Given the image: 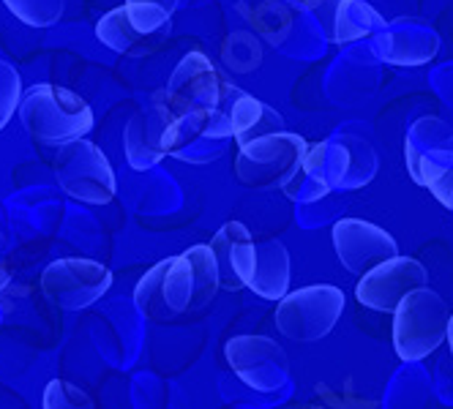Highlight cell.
Returning <instances> with one entry per match:
<instances>
[{
	"instance_id": "6da1fadb",
	"label": "cell",
	"mask_w": 453,
	"mask_h": 409,
	"mask_svg": "<svg viewBox=\"0 0 453 409\" xmlns=\"http://www.w3.org/2000/svg\"><path fill=\"white\" fill-rule=\"evenodd\" d=\"M221 290L211 246H191L178 257L156 262L134 290V306L145 320L173 322L188 311H203Z\"/></svg>"
},
{
	"instance_id": "7a4b0ae2",
	"label": "cell",
	"mask_w": 453,
	"mask_h": 409,
	"mask_svg": "<svg viewBox=\"0 0 453 409\" xmlns=\"http://www.w3.org/2000/svg\"><path fill=\"white\" fill-rule=\"evenodd\" d=\"M377 175V153L358 137H334L309 145L298 172L287 180L284 194L293 202H314L336 188L352 192Z\"/></svg>"
},
{
	"instance_id": "3957f363",
	"label": "cell",
	"mask_w": 453,
	"mask_h": 409,
	"mask_svg": "<svg viewBox=\"0 0 453 409\" xmlns=\"http://www.w3.org/2000/svg\"><path fill=\"white\" fill-rule=\"evenodd\" d=\"M17 112L25 132L42 145L63 148L74 140H85V134L93 129L90 104L74 90L50 82L25 90Z\"/></svg>"
},
{
	"instance_id": "277c9868",
	"label": "cell",
	"mask_w": 453,
	"mask_h": 409,
	"mask_svg": "<svg viewBox=\"0 0 453 409\" xmlns=\"http://www.w3.org/2000/svg\"><path fill=\"white\" fill-rule=\"evenodd\" d=\"M404 159L412 180L453 210V132L440 117H420L407 140Z\"/></svg>"
},
{
	"instance_id": "5b68a950",
	"label": "cell",
	"mask_w": 453,
	"mask_h": 409,
	"mask_svg": "<svg viewBox=\"0 0 453 409\" xmlns=\"http://www.w3.org/2000/svg\"><path fill=\"white\" fill-rule=\"evenodd\" d=\"M450 314L445 300L429 290L420 287L394 311V350L404 363H415L429 358L442 347L448 338Z\"/></svg>"
},
{
	"instance_id": "8992f818",
	"label": "cell",
	"mask_w": 453,
	"mask_h": 409,
	"mask_svg": "<svg viewBox=\"0 0 453 409\" xmlns=\"http://www.w3.org/2000/svg\"><path fill=\"white\" fill-rule=\"evenodd\" d=\"M344 292L334 284H311L296 292H287L273 314V322L281 336L293 341H319L326 338L344 311Z\"/></svg>"
},
{
	"instance_id": "52a82bcc",
	"label": "cell",
	"mask_w": 453,
	"mask_h": 409,
	"mask_svg": "<svg viewBox=\"0 0 453 409\" xmlns=\"http://www.w3.org/2000/svg\"><path fill=\"white\" fill-rule=\"evenodd\" d=\"M309 145L293 132H276L238 148L235 175L249 188H284L303 162Z\"/></svg>"
},
{
	"instance_id": "ba28073f",
	"label": "cell",
	"mask_w": 453,
	"mask_h": 409,
	"mask_svg": "<svg viewBox=\"0 0 453 409\" xmlns=\"http://www.w3.org/2000/svg\"><path fill=\"white\" fill-rule=\"evenodd\" d=\"M58 186L77 202L88 205H107L115 197V172L107 162L102 148H96L88 140H74L58 148L52 162Z\"/></svg>"
},
{
	"instance_id": "9c48e42d",
	"label": "cell",
	"mask_w": 453,
	"mask_h": 409,
	"mask_svg": "<svg viewBox=\"0 0 453 409\" xmlns=\"http://www.w3.org/2000/svg\"><path fill=\"white\" fill-rule=\"evenodd\" d=\"M170 11L142 6V4H123L107 11L96 25V39L126 57H145L158 49L161 39L170 30Z\"/></svg>"
},
{
	"instance_id": "30bf717a",
	"label": "cell",
	"mask_w": 453,
	"mask_h": 409,
	"mask_svg": "<svg viewBox=\"0 0 453 409\" xmlns=\"http://www.w3.org/2000/svg\"><path fill=\"white\" fill-rule=\"evenodd\" d=\"M276 132H284V120L273 107L249 96L246 90L230 82L224 85L221 102L211 112V134L216 140H235L238 148H243Z\"/></svg>"
},
{
	"instance_id": "8fae6325",
	"label": "cell",
	"mask_w": 453,
	"mask_h": 409,
	"mask_svg": "<svg viewBox=\"0 0 453 409\" xmlns=\"http://www.w3.org/2000/svg\"><path fill=\"white\" fill-rule=\"evenodd\" d=\"M112 287V273L96 260L66 257L50 262L42 273V292L63 311H82Z\"/></svg>"
},
{
	"instance_id": "7c38bea8",
	"label": "cell",
	"mask_w": 453,
	"mask_h": 409,
	"mask_svg": "<svg viewBox=\"0 0 453 409\" xmlns=\"http://www.w3.org/2000/svg\"><path fill=\"white\" fill-rule=\"evenodd\" d=\"M224 358L238 380L257 393H276L289 380V358L268 336H235L224 344Z\"/></svg>"
},
{
	"instance_id": "4fadbf2b",
	"label": "cell",
	"mask_w": 453,
	"mask_h": 409,
	"mask_svg": "<svg viewBox=\"0 0 453 409\" xmlns=\"http://www.w3.org/2000/svg\"><path fill=\"white\" fill-rule=\"evenodd\" d=\"M226 80L203 52H188L180 57L170 82L165 87V99L175 115L188 112H213L221 102Z\"/></svg>"
},
{
	"instance_id": "5bb4252c",
	"label": "cell",
	"mask_w": 453,
	"mask_h": 409,
	"mask_svg": "<svg viewBox=\"0 0 453 409\" xmlns=\"http://www.w3.org/2000/svg\"><path fill=\"white\" fill-rule=\"evenodd\" d=\"M426 268L415 257H394L361 276V281L355 284V298L372 311L394 314L404 298H410L420 287H426Z\"/></svg>"
},
{
	"instance_id": "9a60e30c",
	"label": "cell",
	"mask_w": 453,
	"mask_h": 409,
	"mask_svg": "<svg viewBox=\"0 0 453 409\" xmlns=\"http://www.w3.org/2000/svg\"><path fill=\"white\" fill-rule=\"evenodd\" d=\"M331 235L339 262L355 276H366L382 262L399 257V246L391 232L364 222V218H342L334 224Z\"/></svg>"
},
{
	"instance_id": "2e32d148",
	"label": "cell",
	"mask_w": 453,
	"mask_h": 409,
	"mask_svg": "<svg viewBox=\"0 0 453 409\" xmlns=\"http://www.w3.org/2000/svg\"><path fill=\"white\" fill-rule=\"evenodd\" d=\"M175 112L170 110L165 90L156 93L153 102L148 107H142L140 112L132 115L123 134V145H126V159L132 164V170L145 172L150 167H156L161 159L167 155V134L173 129Z\"/></svg>"
},
{
	"instance_id": "e0dca14e",
	"label": "cell",
	"mask_w": 453,
	"mask_h": 409,
	"mask_svg": "<svg viewBox=\"0 0 453 409\" xmlns=\"http://www.w3.org/2000/svg\"><path fill=\"white\" fill-rule=\"evenodd\" d=\"M374 52L391 66H426L440 52V36L424 19L399 17L374 36Z\"/></svg>"
},
{
	"instance_id": "ac0fdd59",
	"label": "cell",
	"mask_w": 453,
	"mask_h": 409,
	"mask_svg": "<svg viewBox=\"0 0 453 409\" xmlns=\"http://www.w3.org/2000/svg\"><path fill=\"white\" fill-rule=\"evenodd\" d=\"M303 9L314 17L319 30L334 44H349L364 36H377L385 19L364 0H303Z\"/></svg>"
},
{
	"instance_id": "d6986e66",
	"label": "cell",
	"mask_w": 453,
	"mask_h": 409,
	"mask_svg": "<svg viewBox=\"0 0 453 409\" xmlns=\"http://www.w3.org/2000/svg\"><path fill=\"white\" fill-rule=\"evenodd\" d=\"M211 251L216 257L221 290L238 292L249 290L257 270V243L246 224L226 222L211 240Z\"/></svg>"
},
{
	"instance_id": "ffe728a7",
	"label": "cell",
	"mask_w": 453,
	"mask_h": 409,
	"mask_svg": "<svg viewBox=\"0 0 453 409\" xmlns=\"http://www.w3.org/2000/svg\"><path fill=\"white\" fill-rule=\"evenodd\" d=\"M249 290L265 300H281L289 292V251L281 240L257 243V270Z\"/></svg>"
},
{
	"instance_id": "44dd1931",
	"label": "cell",
	"mask_w": 453,
	"mask_h": 409,
	"mask_svg": "<svg viewBox=\"0 0 453 409\" xmlns=\"http://www.w3.org/2000/svg\"><path fill=\"white\" fill-rule=\"evenodd\" d=\"M6 9L30 27H50L63 17L66 0H4Z\"/></svg>"
},
{
	"instance_id": "7402d4cb",
	"label": "cell",
	"mask_w": 453,
	"mask_h": 409,
	"mask_svg": "<svg viewBox=\"0 0 453 409\" xmlns=\"http://www.w3.org/2000/svg\"><path fill=\"white\" fill-rule=\"evenodd\" d=\"M44 409H96V401L66 380H52L44 388Z\"/></svg>"
},
{
	"instance_id": "603a6c76",
	"label": "cell",
	"mask_w": 453,
	"mask_h": 409,
	"mask_svg": "<svg viewBox=\"0 0 453 409\" xmlns=\"http://www.w3.org/2000/svg\"><path fill=\"white\" fill-rule=\"evenodd\" d=\"M22 102V80L12 63L0 60V132L6 129Z\"/></svg>"
},
{
	"instance_id": "cb8c5ba5",
	"label": "cell",
	"mask_w": 453,
	"mask_h": 409,
	"mask_svg": "<svg viewBox=\"0 0 453 409\" xmlns=\"http://www.w3.org/2000/svg\"><path fill=\"white\" fill-rule=\"evenodd\" d=\"M12 281V265H9V240L0 235V292L9 287Z\"/></svg>"
},
{
	"instance_id": "d4e9b609",
	"label": "cell",
	"mask_w": 453,
	"mask_h": 409,
	"mask_svg": "<svg viewBox=\"0 0 453 409\" xmlns=\"http://www.w3.org/2000/svg\"><path fill=\"white\" fill-rule=\"evenodd\" d=\"M126 4L156 6V9H165V11H170V14H175V9H178V0H126Z\"/></svg>"
},
{
	"instance_id": "484cf974",
	"label": "cell",
	"mask_w": 453,
	"mask_h": 409,
	"mask_svg": "<svg viewBox=\"0 0 453 409\" xmlns=\"http://www.w3.org/2000/svg\"><path fill=\"white\" fill-rule=\"evenodd\" d=\"M448 338H450V352H453V317H450V325H448Z\"/></svg>"
},
{
	"instance_id": "4316f807",
	"label": "cell",
	"mask_w": 453,
	"mask_h": 409,
	"mask_svg": "<svg viewBox=\"0 0 453 409\" xmlns=\"http://www.w3.org/2000/svg\"><path fill=\"white\" fill-rule=\"evenodd\" d=\"M303 409H322V406H317V404H309V406H303Z\"/></svg>"
}]
</instances>
